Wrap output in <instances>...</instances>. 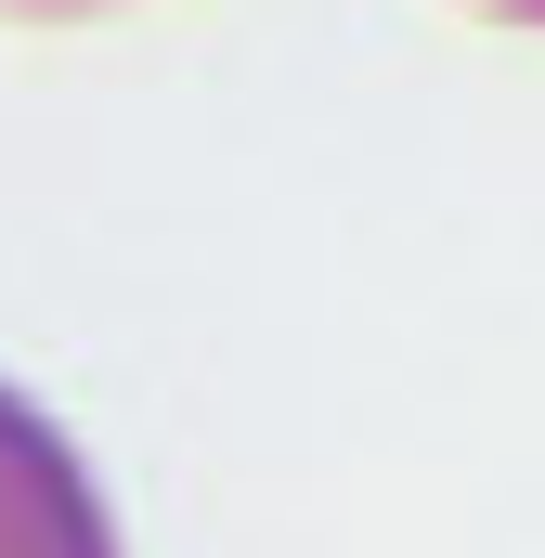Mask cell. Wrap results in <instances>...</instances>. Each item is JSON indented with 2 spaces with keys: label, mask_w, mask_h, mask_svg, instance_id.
I'll return each mask as SVG.
<instances>
[{
  "label": "cell",
  "mask_w": 545,
  "mask_h": 558,
  "mask_svg": "<svg viewBox=\"0 0 545 558\" xmlns=\"http://www.w3.org/2000/svg\"><path fill=\"white\" fill-rule=\"evenodd\" d=\"M0 13H105V0H0Z\"/></svg>",
  "instance_id": "cell-2"
},
{
  "label": "cell",
  "mask_w": 545,
  "mask_h": 558,
  "mask_svg": "<svg viewBox=\"0 0 545 558\" xmlns=\"http://www.w3.org/2000/svg\"><path fill=\"white\" fill-rule=\"evenodd\" d=\"M0 558H131L92 454L0 377Z\"/></svg>",
  "instance_id": "cell-1"
},
{
  "label": "cell",
  "mask_w": 545,
  "mask_h": 558,
  "mask_svg": "<svg viewBox=\"0 0 545 558\" xmlns=\"http://www.w3.org/2000/svg\"><path fill=\"white\" fill-rule=\"evenodd\" d=\"M481 13H507V26H545V0H481Z\"/></svg>",
  "instance_id": "cell-3"
}]
</instances>
